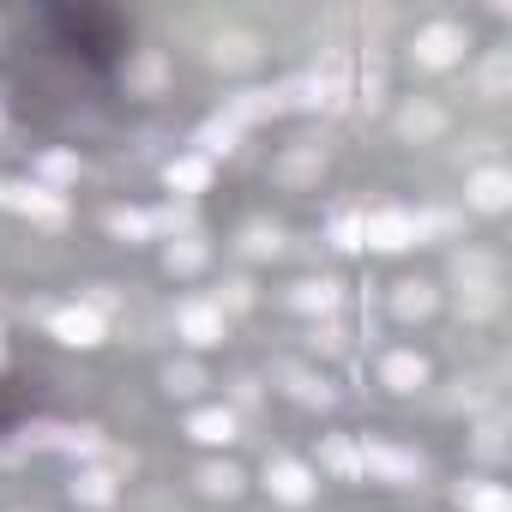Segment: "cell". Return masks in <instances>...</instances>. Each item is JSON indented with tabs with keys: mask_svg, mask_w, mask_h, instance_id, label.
Instances as JSON below:
<instances>
[{
	"mask_svg": "<svg viewBox=\"0 0 512 512\" xmlns=\"http://www.w3.org/2000/svg\"><path fill=\"white\" fill-rule=\"evenodd\" d=\"M362 241L398 253V247L422 241V217H410V211H374V217H362Z\"/></svg>",
	"mask_w": 512,
	"mask_h": 512,
	"instance_id": "6da1fadb",
	"label": "cell"
},
{
	"mask_svg": "<svg viewBox=\"0 0 512 512\" xmlns=\"http://www.w3.org/2000/svg\"><path fill=\"white\" fill-rule=\"evenodd\" d=\"M278 380L290 386L296 404H332V386H326L320 374H308V368H278Z\"/></svg>",
	"mask_w": 512,
	"mask_h": 512,
	"instance_id": "7c38bea8",
	"label": "cell"
},
{
	"mask_svg": "<svg viewBox=\"0 0 512 512\" xmlns=\"http://www.w3.org/2000/svg\"><path fill=\"white\" fill-rule=\"evenodd\" d=\"M284 97H290V85H278V91H241L235 103H229V121H260V115H278L284 109Z\"/></svg>",
	"mask_w": 512,
	"mask_h": 512,
	"instance_id": "ba28073f",
	"label": "cell"
},
{
	"mask_svg": "<svg viewBox=\"0 0 512 512\" xmlns=\"http://www.w3.org/2000/svg\"><path fill=\"white\" fill-rule=\"evenodd\" d=\"M266 488H272L278 500H290V506H302V500L314 494V476H308L302 464H290V458H278V464L266 470Z\"/></svg>",
	"mask_w": 512,
	"mask_h": 512,
	"instance_id": "8992f818",
	"label": "cell"
},
{
	"mask_svg": "<svg viewBox=\"0 0 512 512\" xmlns=\"http://www.w3.org/2000/svg\"><path fill=\"white\" fill-rule=\"evenodd\" d=\"M308 175H320V157H314V151H290V157L278 163V181H308Z\"/></svg>",
	"mask_w": 512,
	"mask_h": 512,
	"instance_id": "484cf974",
	"label": "cell"
},
{
	"mask_svg": "<svg viewBox=\"0 0 512 512\" xmlns=\"http://www.w3.org/2000/svg\"><path fill=\"white\" fill-rule=\"evenodd\" d=\"M163 181L181 187V193H199V187L211 181V163H205V157H175V163L163 169Z\"/></svg>",
	"mask_w": 512,
	"mask_h": 512,
	"instance_id": "5bb4252c",
	"label": "cell"
},
{
	"mask_svg": "<svg viewBox=\"0 0 512 512\" xmlns=\"http://www.w3.org/2000/svg\"><path fill=\"white\" fill-rule=\"evenodd\" d=\"M380 380H386L392 392H416V386L428 380V362H422V356H410V350H398V356H386V362H380Z\"/></svg>",
	"mask_w": 512,
	"mask_h": 512,
	"instance_id": "52a82bcc",
	"label": "cell"
},
{
	"mask_svg": "<svg viewBox=\"0 0 512 512\" xmlns=\"http://www.w3.org/2000/svg\"><path fill=\"white\" fill-rule=\"evenodd\" d=\"M392 308H398L404 320H422V314L434 308V290H428L422 278H410V284H398V296H392Z\"/></svg>",
	"mask_w": 512,
	"mask_h": 512,
	"instance_id": "ac0fdd59",
	"label": "cell"
},
{
	"mask_svg": "<svg viewBox=\"0 0 512 512\" xmlns=\"http://www.w3.org/2000/svg\"><path fill=\"white\" fill-rule=\"evenodd\" d=\"M253 55H260V43H253V37H241V31L211 43V61H217V67H247Z\"/></svg>",
	"mask_w": 512,
	"mask_h": 512,
	"instance_id": "2e32d148",
	"label": "cell"
},
{
	"mask_svg": "<svg viewBox=\"0 0 512 512\" xmlns=\"http://www.w3.org/2000/svg\"><path fill=\"white\" fill-rule=\"evenodd\" d=\"M235 139H241V121H229V115H217V121L199 127V145H205V151H229Z\"/></svg>",
	"mask_w": 512,
	"mask_h": 512,
	"instance_id": "7402d4cb",
	"label": "cell"
},
{
	"mask_svg": "<svg viewBox=\"0 0 512 512\" xmlns=\"http://www.w3.org/2000/svg\"><path fill=\"white\" fill-rule=\"evenodd\" d=\"M37 169H43V181H73V175H79V157H67V151H49Z\"/></svg>",
	"mask_w": 512,
	"mask_h": 512,
	"instance_id": "4316f807",
	"label": "cell"
},
{
	"mask_svg": "<svg viewBox=\"0 0 512 512\" xmlns=\"http://www.w3.org/2000/svg\"><path fill=\"white\" fill-rule=\"evenodd\" d=\"M199 488H205V494H235V488H241V470H235V464H205V470H199Z\"/></svg>",
	"mask_w": 512,
	"mask_h": 512,
	"instance_id": "d4e9b609",
	"label": "cell"
},
{
	"mask_svg": "<svg viewBox=\"0 0 512 512\" xmlns=\"http://www.w3.org/2000/svg\"><path fill=\"white\" fill-rule=\"evenodd\" d=\"M506 193H512L506 169H482V175H470V205H476V211H500Z\"/></svg>",
	"mask_w": 512,
	"mask_h": 512,
	"instance_id": "9c48e42d",
	"label": "cell"
},
{
	"mask_svg": "<svg viewBox=\"0 0 512 512\" xmlns=\"http://www.w3.org/2000/svg\"><path fill=\"white\" fill-rule=\"evenodd\" d=\"M338 247H362V217H338Z\"/></svg>",
	"mask_w": 512,
	"mask_h": 512,
	"instance_id": "4dcf8cb0",
	"label": "cell"
},
{
	"mask_svg": "<svg viewBox=\"0 0 512 512\" xmlns=\"http://www.w3.org/2000/svg\"><path fill=\"white\" fill-rule=\"evenodd\" d=\"M163 266H169V272H199V266H205V247H199L193 235H181V241L163 247Z\"/></svg>",
	"mask_w": 512,
	"mask_h": 512,
	"instance_id": "d6986e66",
	"label": "cell"
},
{
	"mask_svg": "<svg viewBox=\"0 0 512 512\" xmlns=\"http://www.w3.org/2000/svg\"><path fill=\"white\" fill-rule=\"evenodd\" d=\"M290 302L308 308V314H332V308H338V278H302V284L290 290Z\"/></svg>",
	"mask_w": 512,
	"mask_h": 512,
	"instance_id": "30bf717a",
	"label": "cell"
},
{
	"mask_svg": "<svg viewBox=\"0 0 512 512\" xmlns=\"http://www.w3.org/2000/svg\"><path fill=\"white\" fill-rule=\"evenodd\" d=\"M187 434L205 440V446H223V440H235V416H229V410H199V416L187 422Z\"/></svg>",
	"mask_w": 512,
	"mask_h": 512,
	"instance_id": "4fadbf2b",
	"label": "cell"
},
{
	"mask_svg": "<svg viewBox=\"0 0 512 512\" xmlns=\"http://www.w3.org/2000/svg\"><path fill=\"white\" fill-rule=\"evenodd\" d=\"M410 55H416L422 67H452V61L464 55V31H458V25H428V31H416Z\"/></svg>",
	"mask_w": 512,
	"mask_h": 512,
	"instance_id": "7a4b0ae2",
	"label": "cell"
},
{
	"mask_svg": "<svg viewBox=\"0 0 512 512\" xmlns=\"http://www.w3.org/2000/svg\"><path fill=\"white\" fill-rule=\"evenodd\" d=\"M181 332H187V344H223V314L211 308V302H181Z\"/></svg>",
	"mask_w": 512,
	"mask_h": 512,
	"instance_id": "5b68a950",
	"label": "cell"
},
{
	"mask_svg": "<svg viewBox=\"0 0 512 512\" xmlns=\"http://www.w3.org/2000/svg\"><path fill=\"white\" fill-rule=\"evenodd\" d=\"M241 247L253 253V260H260V253H278V229H266V223H253V229L241 235Z\"/></svg>",
	"mask_w": 512,
	"mask_h": 512,
	"instance_id": "f1b7e54d",
	"label": "cell"
},
{
	"mask_svg": "<svg viewBox=\"0 0 512 512\" xmlns=\"http://www.w3.org/2000/svg\"><path fill=\"white\" fill-rule=\"evenodd\" d=\"M73 500H85V506H109V500H115V476H109V470H79Z\"/></svg>",
	"mask_w": 512,
	"mask_h": 512,
	"instance_id": "9a60e30c",
	"label": "cell"
},
{
	"mask_svg": "<svg viewBox=\"0 0 512 512\" xmlns=\"http://www.w3.org/2000/svg\"><path fill=\"white\" fill-rule=\"evenodd\" d=\"M506 79H512V61H506V49H494L482 61V97H506Z\"/></svg>",
	"mask_w": 512,
	"mask_h": 512,
	"instance_id": "44dd1931",
	"label": "cell"
},
{
	"mask_svg": "<svg viewBox=\"0 0 512 512\" xmlns=\"http://www.w3.org/2000/svg\"><path fill=\"white\" fill-rule=\"evenodd\" d=\"M163 386H169L175 398H193V392L205 386V374H199V362H169V374H163Z\"/></svg>",
	"mask_w": 512,
	"mask_h": 512,
	"instance_id": "603a6c76",
	"label": "cell"
},
{
	"mask_svg": "<svg viewBox=\"0 0 512 512\" xmlns=\"http://www.w3.org/2000/svg\"><path fill=\"white\" fill-rule=\"evenodd\" d=\"M13 205H19L25 217H37V223H61V217H67V205H61L49 187H19V193H13Z\"/></svg>",
	"mask_w": 512,
	"mask_h": 512,
	"instance_id": "8fae6325",
	"label": "cell"
},
{
	"mask_svg": "<svg viewBox=\"0 0 512 512\" xmlns=\"http://www.w3.org/2000/svg\"><path fill=\"white\" fill-rule=\"evenodd\" d=\"M247 302H253V284H247V278H229V284L217 290V302H211V308L223 314V308H247Z\"/></svg>",
	"mask_w": 512,
	"mask_h": 512,
	"instance_id": "83f0119b",
	"label": "cell"
},
{
	"mask_svg": "<svg viewBox=\"0 0 512 512\" xmlns=\"http://www.w3.org/2000/svg\"><path fill=\"white\" fill-rule=\"evenodd\" d=\"M0 356H7V344H0Z\"/></svg>",
	"mask_w": 512,
	"mask_h": 512,
	"instance_id": "1f68e13d",
	"label": "cell"
},
{
	"mask_svg": "<svg viewBox=\"0 0 512 512\" xmlns=\"http://www.w3.org/2000/svg\"><path fill=\"white\" fill-rule=\"evenodd\" d=\"M362 470H374L380 482H398V488L422 476V464H416L410 452H392V446H380V440H374V446H362Z\"/></svg>",
	"mask_w": 512,
	"mask_h": 512,
	"instance_id": "3957f363",
	"label": "cell"
},
{
	"mask_svg": "<svg viewBox=\"0 0 512 512\" xmlns=\"http://www.w3.org/2000/svg\"><path fill=\"white\" fill-rule=\"evenodd\" d=\"M49 326H55V338H61L67 350H91V344L103 338V320H97L91 308H61Z\"/></svg>",
	"mask_w": 512,
	"mask_h": 512,
	"instance_id": "277c9868",
	"label": "cell"
},
{
	"mask_svg": "<svg viewBox=\"0 0 512 512\" xmlns=\"http://www.w3.org/2000/svg\"><path fill=\"white\" fill-rule=\"evenodd\" d=\"M109 229L115 235H151V217L145 211H109Z\"/></svg>",
	"mask_w": 512,
	"mask_h": 512,
	"instance_id": "f546056e",
	"label": "cell"
},
{
	"mask_svg": "<svg viewBox=\"0 0 512 512\" xmlns=\"http://www.w3.org/2000/svg\"><path fill=\"white\" fill-rule=\"evenodd\" d=\"M398 133H404V139H434V133H440V109H428V103H410V109L398 115Z\"/></svg>",
	"mask_w": 512,
	"mask_h": 512,
	"instance_id": "e0dca14e",
	"label": "cell"
},
{
	"mask_svg": "<svg viewBox=\"0 0 512 512\" xmlns=\"http://www.w3.org/2000/svg\"><path fill=\"white\" fill-rule=\"evenodd\" d=\"M458 500H464L470 512H512V506H506V488H500V482H476V488H464Z\"/></svg>",
	"mask_w": 512,
	"mask_h": 512,
	"instance_id": "ffe728a7",
	"label": "cell"
},
{
	"mask_svg": "<svg viewBox=\"0 0 512 512\" xmlns=\"http://www.w3.org/2000/svg\"><path fill=\"white\" fill-rule=\"evenodd\" d=\"M320 458H326L338 476H362V452H356L350 440H326V452H320Z\"/></svg>",
	"mask_w": 512,
	"mask_h": 512,
	"instance_id": "cb8c5ba5",
	"label": "cell"
}]
</instances>
